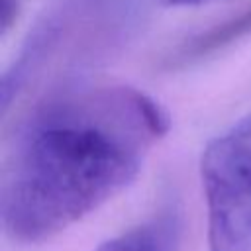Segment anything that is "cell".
<instances>
[{
    "label": "cell",
    "mask_w": 251,
    "mask_h": 251,
    "mask_svg": "<svg viewBox=\"0 0 251 251\" xmlns=\"http://www.w3.org/2000/svg\"><path fill=\"white\" fill-rule=\"evenodd\" d=\"M139 0H55L29 29L16 61L2 78V110L53 57L92 49L127 27Z\"/></svg>",
    "instance_id": "obj_2"
},
{
    "label": "cell",
    "mask_w": 251,
    "mask_h": 251,
    "mask_svg": "<svg viewBox=\"0 0 251 251\" xmlns=\"http://www.w3.org/2000/svg\"><path fill=\"white\" fill-rule=\"evenodd\" d=\"M169 129L167 112L131 86L49 94L18 127L0 180L4 233L47 241L127 188Z\"/></svg>",
    "instance_id": "obj_1"
},
{
    "label": "cell",
    "mask_w": 251,
    "mask_h": 251,
    "mask_svg": "<svg viewBox=\"0 0 251 251\" xmlns=\"http://www.w3.org/2000/svg\"><path fill=\"white\" fill-rule=\"evenodd\" d=\"M210 251H251V116L214 137L200 159Z\"/></svg>",
    "instance_id": "obj_3"
},
{
    "label": "cell",
    "mask_w": 251,
    "mask_h": 251,
    "mask_svg": "<svg viewBox=\"0 0 251 251\" xmlns=\"http://www.w3.org/2000/svg\"><path fill=\"white\" fill-rule=\"evenodd\" d=\"M251 31V8L224 20L222 24L210 27L204 33H198L196 37H192L188 43H184L176 55L175 61L178 63H188V61H196L202 59L229 43H233L235 39H239L241 35Z\"/></svg>",
    "instance_id": "obj_5"
},
{
    "label": "cell",
    "mask_w": 251,
    "mask_h": 251,
    "mask_svg": "<svg viewBox=\"0 0 251 251\" xmlns=\"http://www.w3.org/2000/svg\"><path fill=\"white\" fill-rule=\"evenodd\" d=\"M167 6H198V4H206L212 0H161Z\"/></svg>",
    "instance_id": "obj_6"
},
{
    "label": "cell",
    "mask_w": 251,
    "mask_h": 251,
    "mask_svg": "<svg viewBox=\"0 0 251 251\" xmlns=\"http://www.w3.org/2000/svg\"><path fill=\"white\" fill-rule=\"evenodd\" d=\"M178 233L180 224L176 214H159L104 239L94 251H178Z\"/></svg>",
    "instance_id": "obj_4"
}]
</instances>
